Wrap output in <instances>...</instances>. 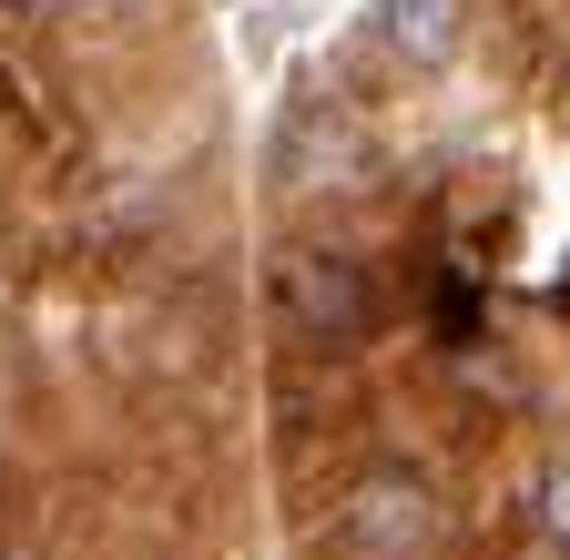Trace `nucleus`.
<instances>
[{
  "mask_svg": "<svg viewBox=\"0 0 570 560\" xmlns=\"http://www.w3.org/2000/svg\"><path fill=\"white\" fill-rule=\"evenodd\" d=\"M336 540L356 560H428L439 550V489H428L417 469H367L336 500Z\"/></svg>",
  "mask_w": 570,
  "mask_h": 560,
  "instance_id": "f257e3e1",
  "label": "nucleus"
},
{
  "mask_svg": "<svg viewBox=\"0 0 570 560\" xmlns=\"http://www.w3.org/2000/svg\"><path fill=\"white\" fill-rule=\"evenodd\" d=\"M530 510H540V540L570 560V459H550V469H540V500H530Z\"/></svg>",
  "mask_w": 570,
  "mask_h": 560,
  "instance_id": "20e7f679",
  "label": "nucleus"
},
{
  "mask_svg": "<svg viewBox=\"0 0 570 560\" xmlns=\"http://www.w3.org/2000/svg\"><path fill=\"white\" fill-rule=\"evenodd\" d=\"M377 41L407 72H449L469 41V0H377Z\"/></svg>",
  "mask_w": 570,
  "mask_h": 560,
  "instance_id": "7ed1b4c3",
  "label": "nucleus"
},
{
  "mask_svg": "<svg viewBox=\"0 0 570 560\" xmlns=\"http://www.w3.org/2000/svg\"><path fill=\"white\" fill-rule=\"evenodd\" d=\"M275 296H285V316H296L306 336H326V346H356L377 326V286L356 275V255H326V245H296L275 265Z\"/></svg>",
  "mask_w": 570,
  "mask_h": 560,
  "instance_id": "f03ea898",
  "label": "nucleus"
}]
</instances>
